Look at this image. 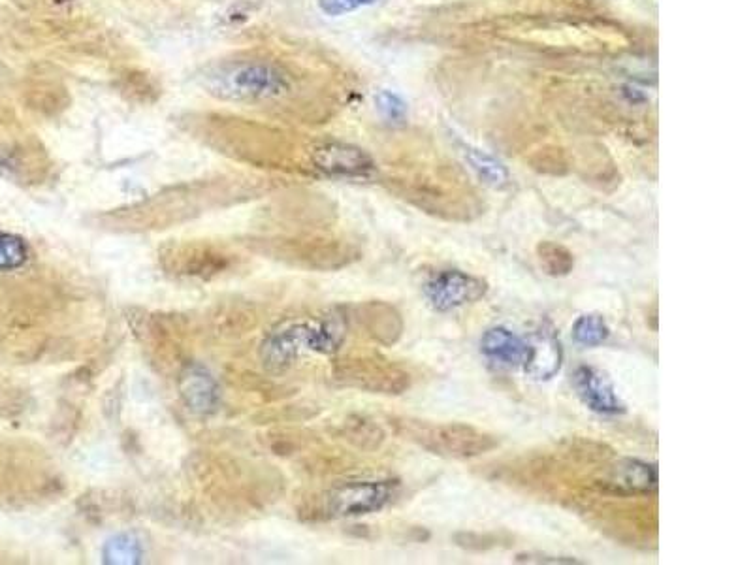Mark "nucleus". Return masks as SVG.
<instances>
[{
  "instance_id": "obj_1",
  "label": "nucleus",
  "mask_w": 753,
  "mask_h": 565,
  "mask_svg": "<svg viewBox=\"0 0 753 565\" xmlns=\"http://www.w3.org/2000/svg\"><path fill=\"white\" fill-rule=\"evenodd\" d=\"M206 89L213 97L228 102H257L281 97L287 89V76L268 63H228L206 74Z\"/></svg>"
},
{
  "instance_id": "obj_2",
  "label": "nucleus",
  "mask_w": 753,
  "mask_h": 565,
  "mask_svg": "<svg viewBox=\"0 0 753 565\" xmlns=\"http://www.w3.org/2000/svg\"><path fill=\"white\" fill-rule=\"evenodd\" d=\"M407 436L411 437L422 449H426L437 456L469 460L477 458L486 452L494 451L497 445L496 437L486 434L479 428L449 422V424H430L417 422L407 426Z\"/></svg>"
},
{
  "instance_id": "obj_3",
  "label": "nucleus",
  "mask_w": 753,
  "mask_h": 565,
  "mask_svg": "<svg viewBox=\"0 0 753 565\" xmlns=\"http://www.w3.org/2000/svg\"><path fill=\"white\" fill-rule=\"evenodd\" d=\"M422 289L433 309L452 311L479 302L488 292V283L460 270H443L432 275Z\"/></svg>"
},
{
  "instance_id": "obj_4",
  "label": "nucleus",
  "mask_w": 753,
  "mask_h": 565,
  "mask_svg": "<svg viewBox=\"0 0 753 565\" xmlns=\"http://www.w3.org/2000/svg\"><path fill=\"white\" fill-rule=\"evenodd\" d=\"M392 481H364L341 486L330 496L334 517H360L385 509L394 496Z\"/></svg>"
},
{
  "instance_id": "obj_5",
  "label": "nucleus",
  "mask_w": 753,
  "mask_h": 565,
  "mask_svg": "<svg viewBox=\"0 0 753 565\" xmlns=\"http://www.w3.org/2000/svg\"><path fill=\"white\" fill-rule=\"evenodd\" d=\"M313 162L321 172L334 178H366L375 168V162L362 147L341 142L317 147L313 151Z\"/></svg>"
},
{
  "instance_id": "obj_6",
  "label": "nucleus",
  "mask_w": 753,
  "mask_h": 565,
  "mask_svg": "<svg viewBox=\"0 0 753 565\" xmlns=\"http://www.w3.org/2000/svg\"><path fill=\"white\" fill-rule=\"evenodd\" d=\"M601 490L618 496H648L657 490V468L642 460H620L597 483Z\"/></svg>"
},
{
  "instance_id": "obj_7",
  "label": "nucleus",
  "mask_w": 753,
  "mask_h": 565,
  "mask_svg": "<svg viewBox=\"0 0 753 565\" xmlns=\"http://www.w3.org/2000/svg\"><path fill=\"white\" fill-rule=\"evenodd\" d=\"M573 387L582 404L599 415H620L625 411L609 375L597 368L580 366L573 375Z\"/></svg>"
},
{
  "instance_id": "obj_8",
  "label": "nucleus",
  "mask_w": 753,
  "mask_h": 565,
  "mask_svg": "<svg viewBox=\"0 0 753 565\" xmlns=\"http://www.w3.org/2000/svg\"><path fill=\"white\" fill-rule=\"evenodd\" d=\"M481 351L484 356L503 366H526L529 358V343L526 339L513 334L511 330L496 326L490 328L481 339Z\"/></svg>"
},
{
  "instance_id": "obj_9",
  "label": "nucleus",
  "mask_w": 753,
  "mask_h": 565,
  "mask_svg": "<svg viewBox=\"0 0 753 565\" xmlns=\"http://www.w3.org/2000/svg\"><path fill=\"white\" fill-rule=\"evenodd\" d=\"M529 343V358L524 366L533 379H552L561 368V345L552 332L541 330Z\"/></svg>"
},
{
  "instance_id": "obj_10",
  "label": "nucleus",
  "mask_w": 753,
  "mask_h": 565,
  "mask_svg": "<svg viewBox=\"0 0 753 565\" xmlns=\"http://www.w3.org/2000/svg\"><path fill=\"white\" fill-rule=\"evenodd\" d=\"M356 385L362 388H368L373 392H383V394H401L405 388H409V373L403 372L398 366L392 364H364L360 366L358 372H354Z\"/></svg>"
},
{
  "instance_id": "obj_11",
  "label": "nucleus",
  "mask_w": 753,
  "mask_h": 565,
  "mask_svg": "<svg viewBox=\"0 0 753 565\" xmlns=\"http://www.w3.org/2000/svg\"><path fill=\"white\" fill-rule=\"evenodd\" d=\"M465 161L471 166V170L479 176L482 183L494 189H505L511 181L509 170L503 162L497 161L490 153L477 149V147H465Z\"/></svg>"
},
{
  "instance_id": "obj_12",
  "label": "nucleus",
  "mask_w": 753,
  "mask_h": 565,
  "mask_svg": "<svg viewBox=\"0 0 753 565\" xmlns=\"http://www.w3.org/2000/svg\"><path fill=\"white\" fill-rule=\"evenodd\" d=\"M537 257L546 274L565 277L575 268V255L560 243L541 242L537 245Z\"/></svg>"
},
{
  "instance_id": "obj_13",
  "label": "nucleus",
  "mask_w": 753,
  "mask_h": 565,
  "mask_svg": "<svg viewBox=\"0 0 753 565\" xmlns=\"http://www.w3.org/2000/svg\"><path fill=\"white\" fill-rule=\"evenodd\" d=\"M610 336V328L607 321L601 315H582L573 324V339L578 345L584 347H597L605 343Z\"/></svg>"
},
{
  "instance_id": "obj_14",
  "label": "nucleus",
  "mask_w": 753,
  "mask_h": 565,
  "mask_svg": "<svg viewBox=\"0 0 753 565\" xmlns=\"http://www.w3.org/2000/svg\"><path fill=\"white\" fill-rule=\"evenodd\" d=\"M29 259V247L19 236L0 232V272L21 268Z\"/></svg>"
},
{
  "instance_id": "obj_15",
  "label": "nucleus",
  "mask_w": 753,
  "mask_h": 565,
  "mask_svg": "<svg viewBox=\"0 0 753 565\" xmlns=\"http://www.w3.org/2000/svg\"><path fill=\"white\" fill-rule=\"evenodd\" d=\"M375 106H377V112L381 113V117L388 123L400 125L407 119V112H409L407 102L392 91H379L375 97Z\"/></svg>"
},
{
  "instance_id": "obj_16",
  "label": "nucleus",
  "mask_w": 753,
  "mask_h": 565,
  "mask_svg": "<svg viewBox=\"0 0 753 565\" xmlns=\"http://www.w3.org/2000/svg\"><path fill=\"white\" fill-rule=\"evenodd\" d=\"M138 556H140V543L129 535L115 537L106 547V558L117 564H129L138 560Z\"/></svg>"
},
{
  "instance_id": "obj_17",
  "label": "nucleus",
  "mask_w": 753,
  "mask_h": 565,
  "mask_svg": "<svg viewBox=\"0 0 753 565\" xmlns=\"http://www.w3.org/2000/svg\"><path fill=\"white\" fill-rule=\"evenodd\" d=\"M377 2L379 0H317L322 14L330 17L345 16V14H351V12H356L360 8L373 6Z\"/></svg>"
},
{
  "instance_id": "obj_18",
  "label": "nucleus",
  "mask_w": 753,
  "mask_h": 565,
  "mask_svg": "<svg viewBox=\"0 0 753 565\" xmlns=\"http://www.w3.org/2000/svg\"><path fill=\"white\" fill-rule=\"evenodd\" d=\"M516 562H518V564H580L577 558H567V556H548V554H518V556H516Z\"/></svg>"
}]
</instances>
